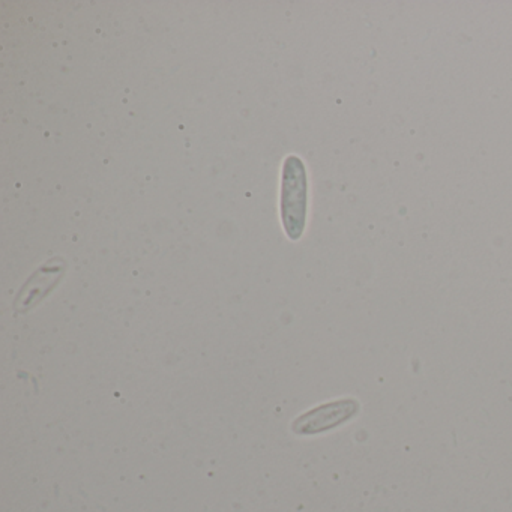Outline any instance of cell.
<instances>
[{
	"label": "cell",
	"instance_id": "obj_1",
	"mask_svg": "<svg viewBox=\"0 0 512 512\" xmlns=\"http://www.w3.org/2000/svg\"><path fill=\"white\" fill-rule=\"evenodd\" d=\"M307 173L298 157H289L284 163L281 215L284 230L293 241L304 235L307 221Z\"/></svg>",
	"mask_w": 512,
	"mask_h": 512
},
{
	"label": "cell",
	"instance_id": "obj_2",
	"mask_svg": "<svg viewBox=\"0 0 512 512\" xmlns=\"http://www.w3.org/2000/svg\"><path fill=\"white\" fill-rule=\"evenodd\" d=\"M361 406L355 398H341L308 410L293 421V433L298 436H314L326 433L349 422L358 415Z\"/></svg>",
	"mask_w": 512,
	"mask_h": 512
}]
</instances>
